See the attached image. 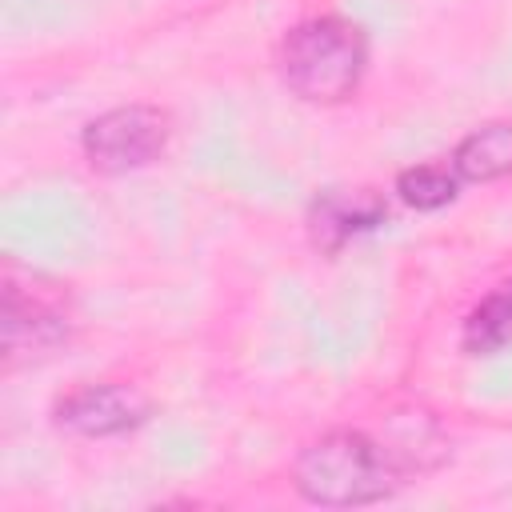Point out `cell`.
I'll return each instance as SVG.
<instances>
[{"label":"cell","instance_id":"obj_2","mask_svg":"<svg viewBox=\"0 0 512 512\" xmlns=\"http://www.w3.org/2000/svg\"><path fill=\"white\" fill-rule=\"evenodd\" d=\"M368 68V36L344 16L300 20L280 44V76L292 96L308 104L348 100Z\"/></svg>","mask_w":512,"mask_h":512},{"label":"cell","instance_id":"obj_3","mask_svg":"<svg viewBox=\"0 0 512 512\" xmlns=\"http://www.w3.org/2000/svg\"><path fill=\"white\" fill-rule=\"evenodd\" d=\"M168 132H172L168 112L152 104H120L84 124L80 148H84L88 168L104 176H124V172L152 164L164 152Z\"/></svg>","mask_w":512,"mask_h":512},{"label":"cell","instance_id":"obj_8","mask_svg":"<svg viewBox=\"0 0 512 512\" xmlns=\"http://www.w3.org/2000/svg\"><path fill=\"white\" fill-rule=\"evenodd\" d=\"M464 352L468 356H492L512 344V280L492 288L464 320Z\"/></svg>","mask_w":512,"mask_h":512},{"label":"cell","instance_id":"obj_4","mask_svg":"<svg viewBox=\"0 0 512 512\" xmlns=\"http://www.w3.org/2000/svg\"><path fill=\"white\" fill-rule=\"evenodd\" d=\"M56 424L76 436H124L148 420V400L128 384H80L52 408Z\"/></svg>","mask_w":512,"mask_h":512},{"label":"cell","instance_id":"obj_6","mask_svg":"<svg viewBox=\"0 0 512 512\" xmlns=\"http://www.w3.org/2000/svg\"><path fill=\"white\" fill-rule=\"evenodd\" d=\"M388 220V200L376 188H328L312 200V244L324 252H340L348 240L380 228Z\"/></svg>","mask_w":512,"mask_h":512},{"label":"cell","instance_id":"obj_9","mask_svg":"<svg viewBox=\"0 0 512 512\" xmlns=\"http://www.w3.org/2000/svg\"><path fill=\"white\" fill-rule=\"evenodd\" d=\"M460 192V172L452 164H412L396 176V196L416 212H436Z\"/></svg>","mask_w":512,"mask_h":512},{"label":"cell","instance_id":"obj_5","mask_svg":"<svg viewBox=\"0 0 512 512\" xmlns=\"http://www.w3.org/2000/svg\"><path fill=\"white\" fill-rule=\"evenodd\" d=\"M68 344V316L56 300L24 292L16 280L4 284V356L8 368L20 360H44Z\"/></svg>","mask_w":512,"mask_h":512},{"label":"cell","instance_id":"obj_7","mask_svg":"<svg viewBox=\"0 0 512 512\" xmlns=\"http://www.w3.org/2000/svg\"><path fill=\"white\" fill-rule=\"evenodd\" d=\"M452 168L460 172V180H472V184H492V180L512 176V124L488 120V124L472 128L456 144Z\"/></svg>","mask_w":512,"mask_h":512},{"label":"cell","instance_id":"obj_1","mask_svg":"<svg viewBox=\"0 0 512 512\" xmlns=\"http://www.w3.org/2000/svg\"><path fill=\"white\" fill-rule=\"evenodd\" d=\"M292 484L308 504L360 508L388 500L404 484V472L384 448V440L356 428H336L296 456Z\"/></svg>","mask_w":512,"mask_h":512}]
</instances>
